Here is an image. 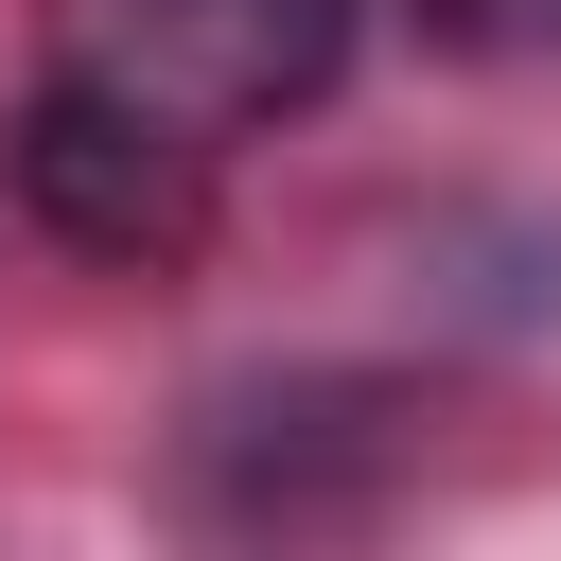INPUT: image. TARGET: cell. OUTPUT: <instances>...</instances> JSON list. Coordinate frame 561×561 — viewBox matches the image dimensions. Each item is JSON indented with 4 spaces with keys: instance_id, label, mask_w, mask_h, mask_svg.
Listing matches in <instances>:
<instances>
[{
    "instance_id": "obj_1",
    "label": "cell",
    "mask_w": 561,
    "mask_h": 561,
    "mask_svg": "<svg viewBox=\"0 0 561 561\" xmlns=\"http://www.w3.org/2000/svg\"><path fill=\"white\" fill-rule=\"evenodd\" d=\"M333 70H351V0H53L35 35V88H88L193 158L333 105Z\"/></svg>"
},
{
    "instance_id": "obj_2",
    "label": "cell",
    "mask_w": 561,
    "mask_h": 561,
    "mask_svg": "<svg viewBox=\"0 0 561 561\" xmlns=\"http://www.w3.org/2000/svg\"><path fill=\"white\" fill-rule=\"evenodd\" d=\"M210 175H228V158H193V140L88 105V88H35V105H18V210H35L53 245H88V263H175V245L210 228Z\"/></svg>"
}]
</instances>
